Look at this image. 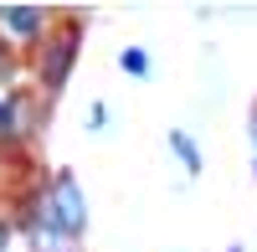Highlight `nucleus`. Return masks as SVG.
Here are the masks:
<instances>
[{"label":"nucleus","instance_id":"obj_5","mask_svg":"<svg viewBox=\"0 0 257 252\" xmlns=\"http://www.w3.org/2000/svg\"><path fill=\"white\" fill-rule=\"evenodd\" d=\"M118 67L134 72V77H144V72H149V57H144L139 47H128V52H118Z\"/></svg>","mask_w":257,"mask_h":252},{"label":"nucleus","instance_id":"obj_3","mask_svg":"<svg viewBox=\"0 0 257 252\" xmlns=\"http://www.w3.org/2000/svg\"><path fill=\"white\" fill-rule=\"evenodd\" d=\"M0 26H6L16 41H31L41 31V11H0Z\"/></svg>","mask_w":257,"mask_h":252},{"label":"nucleus","instance_id":"obj_1","mask_svg":"<svg viewBox=\"0 0 257 252\" xmlns=\"http://www.w3.org/2000/svg\"><path fill=\"white\" fill-rule=\"evenodd\" d=\"M41 211H47V221L57 226L62 237H77L82 226H88V201H82V191H77L72 170H62V175L52 180V196L41 201Z\"/></svg>","mask_w":257,"mask_h":252},{"label":"nucleus","instance_id":"obj_6","mask_svg":"<svg viewBox=\"0 0 257 252\" xmlns=\"http://www.w3.org/2000/svg\"><path fill=\"white\" fill-rule=\"evenodd\" d=\"M16 129H21V123H16V103H11V98H0V139H11Z\"/></svg>","mask_w":257,"mask_h":252},{"label":"nucleus","instance_id":"obj_7","mask_svg":"<svg viewBox=\"0 0 257 252\" xmlns=\"http://www.w3.org/2000/svg\"><path fill=\"white\" fill-rule=\"evenodd\" d=\"M247 134H252V150H257V103H252V123H247Z\"/></svg>","mask_w":257,"mask_h":252},{"label":"nucleus","instance_id":"obj_8","mask_svg":"<svg viewBox=\"0 0 257 252\" xmlns=\"http://www.w3.org/2000/svg\"><path fill=\"white\" fill-rule=\"evenodd\" d=\"M6 242H11V232H6V221H0V252H6Z\"/></svg>","mask_w":257,"mask_h":252},{"label":"nucleus","instance_id":"obj_4","mask_svg":"<svg viewBox=\"0 0 257 252\" xmlns=\"http://www.w3.org/2000/svg\"><path fill=\"white\" fill-rule=\"evenodd\" d=\"M170 150L180 155V165H185V175H201V150H196V139H190L185 129H170Z\"/></svg>","mask_w":257,"mask_h":252},{"label":"nucleus","instance_id":"obj_9","mask_svg":"<svg viewBox=\"0 0 257 252\" xmlns=\"http://www.w3.org/2000/svg\"><path fill=\"white\" fill-rule=\"evenodd\" d=\"M226 252H242V247H226Z\"/></svg>","mask_w":257,"mask_h":252},{"label":"nucleus","instance_id":"obj_2","mask_svg":"<svg viewBox=\"0 0 257 252\" xmlns=\"http://www.w3.org/2000/svg\"><path fill=\"white\" fill-rule=\"evenodd\" d=\"M72 57H77V36H72V31H67V36H57L52 47H47V57H41V77H47V88H52V93L67 82Z\"/></svg>","mask_w":257,"mask_h":252}]
</instances>
